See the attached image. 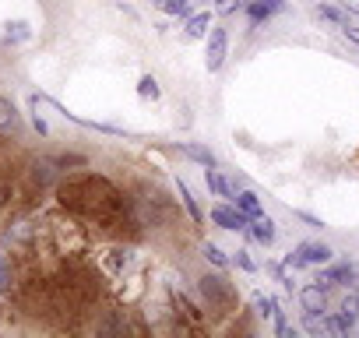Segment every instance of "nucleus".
<instances>
[{
    "label": "nucleus",
    "instance_id": "obj_5",
    "mask_svg": "<svg viewBox=\"0 0 359 338\" xmlns=\"http://www.w3.org/2000/svg\"><path fill=\"white\" fill-rule=\"evenodd\" d=\"M22 134H25V120H22L18 106L0 95V137H15L18 141Z\"/></svg>",
    "mask_w": 359,
    "mask_h": 338
},
{
    "label": "nucleus",
    "instance_id": "obj_10",
    "mask_svg": "<svg viewBox=\"0 0 359 338\" xmlns=\"http://www.w3.org/2000/svg\"><path fill=\"white\" fill-rule=\"evenodd\" d=\"M176 148H180V155H187L191 162H198V165H205V169H208V165H219V155H215L212 148H205V144H194V141H180Z\"/></svg>",
    "mask_w": 359,
    "mask_h": 338
},
{
    "label": "nucleus",
    "instance_id": "obj_7",
    "mask_svg": "<svg viewBox=\"0 0 359 338\" xmlns=\"http://www.w3.org/2000/svg\"><path fill=\"white\" fill-rule=\"evenodd\" d=\"M299 303H303V313H320V310H331V292L313 282V285L299 289Z\"/></svg>",
    "mask_w": 359,
    "mask_h": 338
},
{
    "label": "nucleus",
    "instance_id": "obj_30",
    "mask_svg": "<svg viewBox=\"0 0 359 338\" xmlns=\"http://www.w3.org/2000/svg\"><path fill=\"white\" fill-rule=\"evenodd\" d=\"M345 8H348V11H352V15L359 18V4H345Z\"/></svg>",
    "mask_w": 359,
    "mask_h": 338
},
{
    "label": "nucleus",
    "instance_id": "obj_19",
    "mask_svg": "<svg viewBox=\"0 0 359 338\" xmlns=\"http://www.w3.org/2000/svg\"><path fill=\"white\" fill-rule=\"evenodd\" d=\"M201 254H205V261H212L215 268H229V264H233V261L226 257V250H222L219 243H205V247H201Z\"/></svg>",
    "mask_w": 359,
    "mask_h": 338
},
{
    "label": "nucleus",
    "instance_id": "obj_20",
    "mask_svg": "<svg viewBox=\"0 0 359 338\" xmlns=\"http://www.w3.org/2000/svg\"><path fill=\"white\" fill-rule=\"evenodd\" d=\"M137 95H141V99H158L162 88H158V81H155L151 74H144V78L137 81Z\"/></svg>",
    "mask_w": 359,
    "mask_h": 338
},
{
    "label": "nucleus",
    "instance_id": "obj_14",
    "mask_svg": "<svg viewBox=\"0 0 359 338\" xmlns=\"http://www.w3.org/2000/svg\"><path fill=\"white\" fill-rule=\"evenodd\" d=\"M250 306H254V313H257L261 320H271V317L282 310V306H278V299H275V296H268V292H254V296H250Z\"/></svg>",
    "mask_w": 359,
    "mask_h": 338
},
{
    "label": "nucleus",
    "instance_id": "obj_22",
    "mask_svg": "<svg viewBox=\"0 0 359 338\" xmlns=\"http://www.w3.org/2000/svg\"><path fill=\"white\" fill-rule=\"evenodd\" d=\"M29 106H32V127L46 137V134H50V123H46V120H43V113H39V95H32V99H29Z\"/></svg>",
    "mask_w": 359,
    "mask_h": 338
},
{
    "label": "nucleus",
    "instance_id": "obj_1",
    "mask_svg": "<svg viewBox=\"0 0 359 338\" xmlns=\"http://www.w3.org/2000/svg\"><path fill=\"white\" fill-rule=\"evenodd\" d=\"M331 257H334V250L327 247V243H317V240H303V243H296V250L285 257V264L296 271V268H320V264H331Z\"/></svg>",
    "mask_w": 359,
    "mask_h": 338
},
{
    "label": "nucleus",
    "instance_id": "obj_29",
    "mask_svg": "<svg viewBox=\"0 0 359 338\" xmlns=\"http://www.w3.org/2000/svg\"><path fill=\"white\" fill-rule=\"evenodd\" d=\"M4 285H8V264L0 261V289H4Z\"/></svg>",
    "mask_w": 359,
    "mask_h": 338
},
{
    "label": "nucleus",
    "instance_id": "obj_23",
    "mask_svg": "<svg viewBox=\"0 0 359 338\" xmlns=\"http://www.w3.org/2000/svg\"><path fill=\"white\" fill-rule=\"evenodd\" d=\"M172 303H176V313H184L187 320H198V310L191 306V299H187V296H180V292H172Z\"/></svg>",
    "mask_w": 359,
    "mask_h": 338
},
{
    "label": "nucleus",
    "instance_id": "obj_16",
    "mask_svg": "<svg viewBox=\"0 0 359 338\" xmlns=\"http://www.w3.org/2000/svg\"><path fill=\"white\" fill-rule=\"evenodd\" d=\"M313 15H317V18H324V22H331V25H338V29L352 18V11H348V8H338V4H317V8H313Z\"/></svg>",
    "mask_w": 359,
    "mask_h": 338
},
{
    "label": "nucleus",
    "instance_id": "obj_6",
    "mask_svg": "<svg viewBox=\"0 0 359 338\" xmlns=\"http://www.w3.org/2000/svg\"><path fill=\"white\" fill-rule=\"evenodd\" d=\"M205 187H208L215 198L229 201V205H233V198H236V184H233L229 177L219 173V165H208V169H205Z\"/></svg>",
    "mask_w": 359,
    "mask_h": 338
},
{
    "label": "nucleus",
    "instance_id": "obj_13",
    "mask_svg": "<svg viewBox=\"0 0 359 338\" xmlns=\"http://www.w3.org/2000/svg\"><path fill=\"white\" fill-rule=\"evenodd\" d=\"M233 205H236V208H240L247 219H257V215H264V205H261V198H257L254 191H236Z\"/></svg>",
    "mask_w": 359,
    "mask_h": 338
},
{
    "label": "nucleus",
    "instance_id": "obj_28",
    "mask_svg": "<svg viewBox=\"0 0 359 338\" xmlns=\"http://www.w3.org/2000/svg\"><path fill=\"white\" fill-rule=\"evenodd\" d=\"M236 8H247V0H226L222 11H236Z\"/></svg>",
    "mask_w": 359,
    "mask_h": 338
},
{
    "label": "nucleus",
    "instance_id": "obj_17",
    "mask_svg": "<svg viewBox=\"0 0 359 338\" xmlns=\"http://www.w3.org/2000/svg\"><path fill=\"white\" fill-rule=\"evenodd\" d=\"M208 25H212V15H208V11L187 15V29H184V32H187L191 39H205V36H208Z\"/></svg>",
    "mask_w": 359,
    "mask_h": 338
},
{
    "label": "nucleus",
    "instance_id": "obj_11",
    "mask_svg": "<svg viewBox=\"0 0 359 338\" xmlns=\"http://www.w3.org/2000/svg\"><path fill=\"white\" fill-rule=\"evenodd\" d=\"M247 233H250V236H254L257 243L271 247V243H275V222H271V215H257V219H250Z\"/></svg>",
    "mask_w": 359,
    "mask_h": 338
},
{
    "label": "nucleus",
    "instance_id": "obj_12",
    "mask_svg": "<svg viewBox=\"0 0 359 338\" xmlns=\"http://www.w3.org/2000/svg\"><path fill=\"white\" fill-rule=\"evenodd\" d=\"M29 39H32V25H29V22L15 18V22L4 25V43H8V46H22V43H29Z\"/></svg>",
    "mask_w": 359,
    "mask_h": 338
},
{
    "label": "nucleus",
    "instance_id": "obj_21",
    "mask_svg": "<svg viewBox=\"0 0 359 338\" xmlns=\"http://www.w3.org/2000/svg\"><path fill=\"white\" fill-rule=\"evenodd\" d=\"M271 320H275V334H278V338H296V324H289L285 310H278Z\"/></svg>",
    "mask_w": 359,
    "mask_h": 338
},
{
    "label": "nucleus",
    "instance_id": "obj_24",
    "mask_svg": "<svg viewBox=\"0 0 359 338\" xmlns=\"http://www.w3.org/2000/svg\"><path fill=\"white\" fill-rule=\"evenodd\" d=\"M229 261H233V264H236L240 271H247V275H254V271H257V264L250 261V254H247V250H236V254H233Z\"/></svg>",
    "mask_w": 359,
    "mask_h": 338
},
{
    "label": "nucleus",
    "instance_id": "obj_8",
    "mask_svg": "<svg viewBox=\"0 0 359 338\" xmlns=\"http://www.w3.org/2000/svg\"><path fill=\"white\" fill-rule=\"evenodd\" d=\"M198 289H201V296H205L212 306H222V303L229 299V289H226V282H222L219 275H205V278L198 282Z\"/></svg>",
    "mask_w": 359,
    "mask_h": 338
},
{
    "label": "nucleus",
    "instance_id": "obj_3",
    "mask_svg": "<svg viewBox=\"0 0 359 338\" xmlns=\"http://www.w3.org/2000/svg\"><path fill=\"white\" fill-rule=\"evenodd\" d=\"M208 219H212L219 229H229V233H247V226H250V219H247L236 205H215Z\"/></svg>",
    "mask_w": 359,
    "mask_h": 338
},
{
    "label": "nucleus",
    "instance_id": "obj_18",
    "mask_svg": "<svg viewBox=\"0 0 359 338\" xmlns=\"http://www.w3.org/2000/svg\"><path fill=\"white\" fill-rule=\"evenodd\" d=\"M155 8L162 15H172V18H187L191 15V0H155Z\"/></svg>",
    "mask_w": 359,
    "mask_h": 338
},
{
    "label": "nucleus",
    "instance_id": "obj_15",
    "mask_svg": "<svg viewBox=\"0 0 359 338\" xmlns=\"http://www.w3.org/2000/svg\"><path fill=\"white\" fill-rule=\"evenodd\" d=\"M176 194H180V205L187 208V215H191L194 222H205V212H201V205L194 201V194H191L187 180H176Z\"/></svg>",
    "mask_w": 359,
    "mask_h": 338
},
{
    "label": "nucleus",
    "instance_id": "obj_25",
    "mask_svg": "<svg viewBox=\"0 0 359 338\" xmlns=\"http://www.w3.org/2000/svg\"><path fill=\"white\" fill-rule=\"evenodd\" d=\"M53 165H57V162H50V158L36 162V180H39V184H50V180H53Z\"/></svg>",
    "mask_w": 359,
    "mask_h": 338
},
{
    "label": "nucleus",
    "instance_id": "obj_9",
    "mask_svg": "<svg viewBox=\"0 0 359 338\" xmlns=\"http://www.w3.org/2000/svg\"><path fill=\"white\" fill-rule=\"evenodd\" d=\"M282 8H285V0H247V15H250V22H254V25H257V22L275 18Z\"/></svg>",
    "mask_w": 359,
    "mask_h": 338
},
{
    "label": "nucleus",
    "instance_id": "obj_27",
    "mask_svg": "<svg viewBox=\"0 0 359 338\" xmlns=\"http://www.w3.org/2000/svg\"><path fill=\"white\" fill-rule=\"evenodd\" d=\"M296 219H303V222H306V226H313V229H320V226H324L320 219H313V215H306V212H296Z\"/></svg>",
    "mask_w": 359,
    "mask_h": 338
},
{
    "label": "nucleus",
    "instance_id": "obj_4",
    "mask_svg": "<svg viewBox=\"0 0 359 338\" xmlns=\"http://www.w3.org/2000/svg\"><path fill=\"white\" fill-rule=\"evenodd\" d=\"M355 275H359V264H334V268H327V271H320V275H317V285H320V289H327V292H334V289L355 285V282H352Z\"/></svg>",
    "mask_w": 359,
    "mask_h": 338
},
{
    "label": "nucleus",
    "instance_id": "obj_2",
    "mask_svg": "<svg viewBox=\"0 0 359 338\" xmlns=\"http://www.w3.org/2000/svg\"><path fill=\"white\" fill-rule=\"evenodd\" d=\"M205 39H208V46H205V67L215 74V71H222V64H226V53H229V32H226V29H212Z\"/></svg>",
    "mask_w": 359,
    "mask_h": 338
},
{
    "label": "nucleus",
    "instance_id": "obj_26",
    "mask_svg": "<svg viewBox=\"0 0 359 338\" xmlns=\"http://www.w3.org/2000/svg\"><path fill=\"white\" fill-rule=\"evenodd\" d=\"M341 36H345L348 43H355V46H359V22H352V18H348V22L341 25Z\"/></svg>",
    "mask_w": 359,
    "mask_h": 338
}]
</instances>
